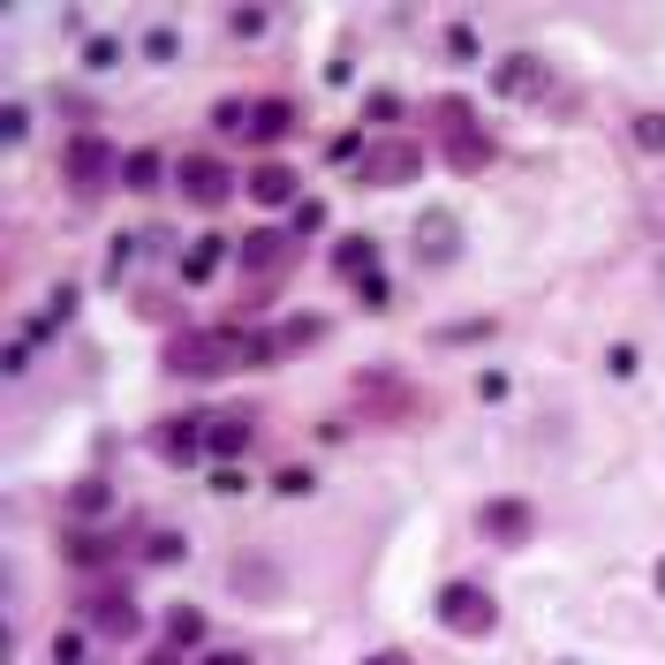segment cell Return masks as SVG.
Returning <instances> with one entry per match:
<instances>
[{"label":"cell","instance_id":"obj_20","mask_svg":"<svg viewBox=\"0 0 665 665\" xmlns=\"http://www.w3.org/2000/svg\"><path fill=\"white\" fill-rule=\"evenodd\" d=\"M273 340V356H288V348H310V340H326V318H288L280 332H265Z\"/></svg>","mask_w":665,"mask_h":665},{"label":"cell","instance_id":"obj_31","mask_svg":"<svg viewBox=\"0 0 665 665\" xmlns=\"http://www.w3.org/2000/svg\"><path fill=\"white\" fill-rule=\"evenodd\" d=\"M356 295H364V310H386V303H393V288H386V273H364V288H356Z\"/></svg>","mask_w":665,"mask_h":665},{"label":"cell","instance_id":"obj_40","mask_svg":"<svg viewBox=\"0 0 665 665\" xmlns=\"http://www.w3.org/2000/svg\"><path fill=\"white\" fill-rule=\"evenodd\" d=\"M658 590H665V560H658Z\"/></svg>","mask_w":665,"mask_h":665},{"label":"cell","instance_id":"obj_2","mask_svg":"<svg viewBox=\"0 0 665 665\" xmlns=\"http://www.w3.org/2000/svg\"><path fill=\"white\" fill-rule=\"evenodd\" d=\"M431 114H439V136H447V160H454L461 174H477V166H492V129H477V114H469V99H439Z\"/></svg>","mask_w":665,"mask_h":665},{"label":"cell","instance_id":"obj_33","mask_svg":"<svg viewBox=\"0 0 665 665\" xmlns=\"http://www.w3.org/2000/svg\"><path fill=\"white\" fill-rule=\"evenodd\" d=\"M310 227H326V205H318V197H303V205H295V243H303Z\"/></svg>","mask_w":665,"mask_h":665},{"label":"cell","instance_id":"obj_26","mask_svg":"<svg viewBox=\"0 0 665 665\" xmlns=\"http://www.w3.org/2000/svg\"><path fill=\"white\" fill-rule=\"evenodd\" d=\"M447 61H477V31L469 23H447Z\"/></svg>","mask_w":665,"mask_h":665},{"label":"cell","instance_id":"obj_35","mask_svg":"<svg viewBox=\"0 0 665 665\" xmlns=\"http://www.w3.org/2000/svg\"><path fill=\"white\" fill-rule=\"evenodd\" d=\"M212 492H219V499H235V492H243V469H235V461H219V477H212Z\"/></svg>","mask_w":665,"mask_h":665},{"label":"cell","instance_id":"obj_37","mask_svg":"<svg viewBox=\"0 0 665 665\" xmlns=\"http://www.w3.org/2000/svg\"><path fill=\"white\" fill-rule=\"evenodd\" d=\"M205 665H249L243 651H205Z\"/></svg>","mask_w":665,"mask_h":665},{"label":"cell","instance_id":"obj_10","mask_svg":"<svg viewBox=\"0 0 665 665\" xmlns=\"http://www.w3.org/2000/svg\"><path fill=\"white\" fill-rule=\"evenodd\" d=\"M249 205H265V212H288V205H303L295 190H303V174H295L288 160H265V166H249Z\"/></svg>","mask_w":665,"mask_h":665},{"label":"cell","instance_id":"obj_25","mask_svg":"<svg viewBox=\"0 0 665 665\" xmlns=\"http://www.w3.org/2000/svg\"><path fill=\"white\" fill-rule=\"evenodd\" d=\"M122 182H129V190H160V152H129Z\"/></svg>","mask_w":665,"mask_h":665},{"label":"cell","instance_id":"obj_24","mask_svg":"<svg viewBox=\"0 0 665 665\" xmlns=\"http://www.w3.org/2000/svg\"><path fill=\"white\" fill-rule=\"evenodd\" d=\"M332 265H340V273L356 280V273H378V249L364 243V235H356V243H340V249H332Z\"/></svg>","mask_w":665,"mask_h":665},{"label":"cell","instance_id":"obj_7","mask_svg":"<svg viewBox=\"0 0 665 665\" xmlns=\"http://www.w3.org/2000/svg\"><path fill=\"white\" fill-rule=\"evenodd\" d=\"M114 144H106V136H91V129H83V136H69V152H61V174H69V182H76L83 197H91V190H99V182H114Z\"/></svg>","mask_w":665,"mask_h":665},{"label":"cell","instance_id":"obj_4","mask_svg":"<svg viewBox=\"0 0 665 665\" xmlns=\"http://www.w3.org/2000/svg\"><path fill=\"white\" fill-rule=\"evenodd\" d=\"M439 627H447V635H492V627H499L492 590H477V582H447V590H439Z\"/></svg>","mask_w":665,"mask_h":665},{"label":"cell","instance_id":"obj_32","mask_svg":"<svg viewBox=\"0 0 665 665\" xmlns=\"http://www.w3.org/2000/svg\"><path fill=\"white\" fill-rule=\"evenodd\" d=\"M0 136L23 144V136H31V106H8V114H0Z\"/></svg>","mask_w":665,"mask_h":665},{"label":"cell","instance_id":"obj_34","mask_svg":"<svg viewBox=\"0 0 665 665\" xmlns=\"http://www.w3.org/2000/svg\"><path fill=\"white\" fill-rule=\"evenodd\" d=\"M174 53H182L174 31H152V39H144V61H174Z\"/></svg>","mask_w":665,"mask_h":665},{"label":"cell","instance_id":"obj_14","mask_svg":"<svg viewBox=\"0 0 665 665\" xmlns=\"http://www.w3.org/2000/svg\"><path fill=\"white\" fill-rule=\"evenodd\" d=\"M152 447H160L166 461H197V454H205V423H197V416H174V423L152 431Z\"/></svg>","mask_w":665,"mask_h":665},{"label":"cell","instance_id":"obj_38","mask_svg":"<svg viewBox=\"0 0 665 665\" xmlns=\"http://www.w3.org/2000/svg\"><path fill=\"white\" fill-rule=\"evenodd\" d=\"M144 665H182V651H174V643H166V651H160V658H144Z\"/></svg>","mask_w":665,"mask_h":665},{"label":"cell","instance_id":"obj_16","mask_svg":"<svg viewBox=\"0 0 665 665\" xmlns=\"http://www.w3.org/2000/svg\"><path fill=\"white\" fill-rule=\"evenodd\" d=\"M249 431H257V423H249V409H227V416H212V423H205V447H212V454H227V461H243Z\"/></svg>","mask_w":665,"mask_h":665},{"label":"cell","instance_id":"obj_39","mask_svg":"<svg viewBox=\"0 0 665 665\" xmlns=\"http://www.w3.org/2000/svg\"><path fill=\"white\" fill-rule=\"evenodd\" d=\"M364 665H409V658H393V651H386V658H364Z\"/></svg>","mask_w":665,"mask_h":665},{"label":"cell","instance_id":"obj_29","mask_svg":"<svg viewBox=\"0 0 665 665\" xmlns=\"http://www.w3.org/2000/svg\"><path fill=\"white\" fill-rule=\"evenodd\" d=\"M310 484H318L310 469H280V477H273V492H280V499H303V492H310Z\"/></svg>","mask_w":665,"mask_h":665},{"label":"cell","instance_id":"obj_6","mask_svg":"<svg viewBox=\"0 0 665 665\" xmlns=\"http://www.w3.org/2000/svg\"><path fill=\"white\" fill-rule=\"evenodd\" d=\"M416 166H423V144H409V136H386V144H371V152L356 160V174H364L371 190H401Z\"/></svg>","mask_w":665,"mask_h":665},{"label":"cell","instance_id":"obj_13","mask_svg":"<svg viewBox=\"0 0 665 665\" xmlns=\"http://www.w3.org/2000/svg\"><path fill=\"white\" fill-rule=\"evenodd\" d=\"M61 514H69L76 530H91L99 514H114V477H76L69 499H61Z\"/></svg>","mask_w":665,"mask_h":665},{"label":"cell","instance_id":"obj_18","mask_svg":"<svg viewBox=\"0 0 665 665\" xmlns=\"http://www.w3.org/2000/svg\"><path fill=\"white\" fill-rule=\"evenodd\" d=\"M235 590H249V597H257V605H273V597H280V567H273V560H257V552H249V560H235Z\"/></svg>","mask_w":665,"mask_h":665},{"label":"cell","instance_id":"obj_36","mask_svg":"<svg viewBox=\"0 0 665 665\" xmlns=\"http://www.w3.org/2000/svg\"><path fill=\"white\" fill-rule=\"evenodd\" d=\"M53 658H61V665H83V635H53Z\"/></svg>","mask_w":665,"mask_h":665},{"label":"cell","instance_id":"obj_3","mask_svg":"<svg viewBox=\"0 0 665 665\" xmlns=\"http://www.w3.org/2000/svg\"><path fill=\"white\" fill-rule=\"evenodd\" d=\"M295 227H249L243 243H235V273H249V280H280L295 265Z\"/></svg>","mask_w":665,"mask_h":665},{"label":"cell","instance_id":"obj_22","mask_svg":"<svg viewBox=\"0 0 665 665\" xmlns=\"http://www.w3.org/2000/svg\"><path fill=\"white\" fill-rule=\"evenodd\" d=\"M144 560H152V567H182V560H190V538H174V530H152V538H144Z\"/></svg>","mask_w":665,"mask_h":665},{"label":"cell","instance_id":"obj_23","mask_svg":"<svg viewBox=\"0 0 665 665\" xmlns=\"http://www.w3.org/2000/svg\"><path fill=\"white\" fill-rule=\"evenodd\" d=\"M106 552H114V538H106V530H69V560H76V567L106 560Z\"/></svg>","mask_w":665,"mask_h":665},{"label":"cell","instance_id":"obj_12","mask_svg":"<svg viewBox=\"0 0 665 665\" xmlns=\"http://www.w3.org/2000/svg\"><path fill=\"white\" fill-rule=\"evenodd\" d=\"M544 83H552V76H544L538 53H499V61H492V91H499V99H538Z\"/></svg>","mask_w":665,"mask_h":665},{"label":"cell","instance_id":"obj_11","mask_svg":"<svg viewBox=\"0 0 665 665\" xmlns=\"http://www.w3.org/2000/svg\"><path fill=\"white\" fill-rule=\"evenodd\" d=\"M461 257V219L454 212H423L416 219V265H454Z\"/></svg>","mask_w":665,"mask_h":665},{"label":"cell","instance_id":"obj_30","mask_svg":"<svg viewBox=\"0 0 665 665\" xmlns=\"http://www.w3.org/2000/svg\"><path fill=\"white\" fill-rule=\"evenodd\" d=\"M635 144H643V152H665V114H643V122H635Z\"/></svg>","mask_w":665,"mask_h":665},{"label":"cell","instance_id":"obj_9","mask_svg":"<svg viewBox=\"0 0 665 665\" xmlns=\"http://www.w3.org/2000/svg\"><path fill=\"white\" fill-rule=\"evenodd\" d=\"M83 621L99 627V635H114V643H129V635L144 627V613L129 605V590L114 582V590H91V597H83Z\"/></svg>","mask_w":665,"mask_h":665},{"label":"cell","instance_id":"obj_19","mask_svg":"<svg viewBox=\"0 0 665 665\" xmlns=\"http://www.w3.org/2000/svg\"><path fill=\"white\" fill-rule=\"evenodd\" d=\"M69 310H76V288H53V303H45L39 318H31V326H23V340H31V348H39L45 332H61V326H69Z\"/></svg>","mask_w":665,"mask_h":665},{"label":"cell","instance_id":"obj_5","mask_svg":"<svg viewBox=\"0 0 665 665\" xmlns=\"http://www.w3.org/2000/svg\"><path fill=\"white\" fill-rule=\"evenodd\" d=\"M174 190H182V197H190L197 212H219L227 197H235V174L212 160V152H197V160H182V166H174Z\"/></svg>","mask_w":665,"mask_h":665},{"label":"cell","instance_id":"obj_8","mask_svg":"<svg viewBox=\"0 0 665 665\" xmlns=\"http://www.w3.org/2000/svg\"><path fill=\"white\" fill-rule=\"evenodd\" d=\"M477 530L492 544H522V538H538V507L530 499H484L477 507Z\"/></svg>","mask_w":665,"mask_h":665},{"label":"cell","instance_id":"obj_21","mask_svg":"<svg viewBox=\"0 0 665 665\" xmlns=\"http://www.w3.org/2000/svg\"><path fill=\"white\" fill-rule=\"evenodd\" d=\"M166 643H174V651L205 643V613H197V605H174V613H166Z\"/></svg>","mask_w":665,"mask_h":665},{"label":"cell","instance_id":"obj_17","mask_svg":"<svg viewBox=\"0 0 665 665\" xmlns=\"http://www.w3.org/2000/svg\"><path fill=\"white\" fill-rule=\"evenodd\" d=\"M288 129H295V106H288V99H257V106H249V129H243V136H249V144H280Z\"/></svg>","mask_w":665,"mask_h":665},{"label":"cell","instance_id":"obj_27","mask_svg":"<svg viewBox=\"0 0 665 665\" xmlns=\"http://www.w3.org/2000/svg\"><path fill=\"white\" fill-rule=\"evenodd\" d=\"M265 23H273V16H265V8H235V16H227V31H235V39H257V31H265Z\"/></svg>","mask_w":665,"mask_h":665},{"label":"cell","instance_id":"obj_28","mask_svg":"<svg viewBox=\"0 0 665 665\" xmlns=\"http://www.w3.org/2000/svg\"><path fill=\"white\" fill-rule=\"evenodd\" d=\"M114 61H122L114 39H83V69H114Z\"/></svg>","mask_w":665,"mask_h":665},{"label":"cell","instance_id":"obj_1","mask_svg":"<svg viewBox=\"0 0 665 665\" xmlns=\"http://www.w3.org/2000/svg\"><path fill=\"white\" fill-rule=\"evenodd\" d=\"M166 364L182 378H227V371H249V364H273V340L243 326H212V332H182L166 348Z\"/></svg>","mask_w":665,"mask_h":665},{"label":"cell","instance_id":"obj_15","mask_svg":"<svg viewBox=\"0 0 665 665\" xmlns=\"http://www.w3.org/2000/svg\"><path fill=\"white\" fill-rule=\"evenodd\" d=\"M227 249H235L227 235H205V243H190V249H182V288H205L212 273L227 265Z\"/></svg>","mask_w":665,"mask_h":665}]
</instances>
